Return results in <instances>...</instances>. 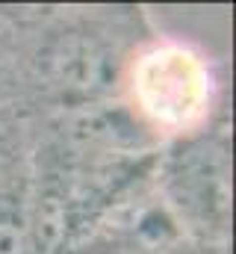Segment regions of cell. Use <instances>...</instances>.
Listing matches in <instances>:
<instances>
[{
    "instance_id": "6da1fadb",
    "label": "cell",
    "mask_w": 236,
    "mask_h": 254,
    "mask_svg": "<svg viewBox=\"0 0 236 254\" xmlns=\"http://www.w3.org/2000/svg\"><path fill=\"white\" fill-rule=\"evenodd\" d=\"M207 71L183 51H163L142 63L136 92L160 122H189L207 101Z\"/></svg>"
},
{
    "instance_id": "3957f363",
    "label": "cell",
    "mask_w": 236,
    "mask_h": 254,
    "mask_svg": "<svg viewBox=\"0 0 236 254\" xmlns=\"http://www.w3.org/2000/svg\"><path fill=\"white\" fill-rule=\"evenodd\" d=\"M0 254H33L27 237V219L21 213L0 210Z\"/></svg>"
},
{
    "instance_id": "7a4b0ae2",
    "label": "cell",
    "mask_w": 236,
    "mask_h": 254,
    "mask_svg": "<svg viewBox=\"0 0 236 254\" xmlns=\"http://www.w3.org/2000/svg\"><path fill=\"white\" fill-rule=\"evenodd\" d=\"M51 71L62 86H71V89H95L101 80H104V71H107V57L86 39L74 36V39H65L59 42L51 54Z\"/></svg>"
}]
</instances>
